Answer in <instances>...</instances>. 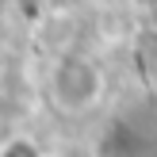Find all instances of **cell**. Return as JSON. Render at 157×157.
I'll list each match as a JSON object with an SVG mask.
<instances>
[{"label":"cell","instance_id":"1","mask_svg":"<svg viewBox=\"0 0 157 157\" xmlns=\"http://www.w3.org/2000/svg\"><path fill=\"white\" fill-rule=\"evenodd\" d=\"M50 100L69 115L92 111L104 100V73L88 58H61L50 69Z\"/></svg>","mask_w":157,"mask_h":157}]
</instances>
